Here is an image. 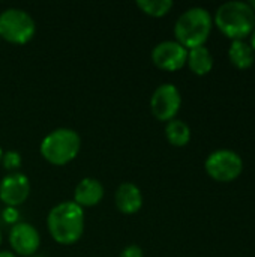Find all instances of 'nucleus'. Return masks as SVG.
<instances>
[{
    "label": "nucleus",
    "mask_w": 255,
    "mask_h": 257,
    "mask_svg": "<svg viewBox=\"0 0 255 257\" xmlns=\"http://www.w3.org/2000/svg\"><path fill=\"white\" fill-rule=\"evenodd\" d=\"M84 209L74 200H65L51 208L47 215V229L54 242L74 245L84 233Z\"/></svg>",
    "instance_id": "nucleus-1"
},
{
    "label": "nucleus",
    "mask_w": 255,
    "mask_h": 257,
    "mask_svg": "<svg viewBox=\"0 0 255 257\" xmlns=\"http://www.w3.org/2000/svg\"><path fill=\"white\" fill-rule=\"evenodd\" d=\"M213 23L231 41L245 39L255 29V12L246 2H227L216 9Z\"/></svg>",
    "instance_id": "nucleus-2"
},
{
    "label": "nucleus",
    "mask_w": 255,
    "mask_h": 257,
    "mask_svg": "<svg viewBox=\"0 0 255 257\" xmlns=\"http://www.w3.org/2000/svg\"><path fill=\"white\" fill-rule=\"evenodd\" d=\"M213 26L212 15L207 9L194 6L186 9L174 24V36L186 50L201 47L210 36Z\"/></svg>",
    "instance_id": "nucleus-3"
},
{
    "label": "nucleus",
    "mask_w": 255,
    "mask_h": 257,
    "mask_svg": "<svg viewBox=\"0 0 255 257\" xmlns=\"http://www.w3.org/2000/svg\"><path fill=\"white\" fill-rule=\"evenodd\" d=\"M81 149V137L72 128H56L47 134L39 146L42 158L53 166H66Z\"/></svg>",
    "instance_id": "nucleus-4"
},
{
    "label": "nucleus",
    "mask_w": 255,
    "mask_h": 257,
    "mask_svg": "<svg viewBox=\"0 0 255 257\" xmlns=\"http://www.w3.org/2000/svg\"><path fill=\"white\" fill-rule=\"evenodd\" d=\"M35 33L36 23L24 9L8 8L0 12V39L14 45H24L33 39Z\"/></svg>",
    "instance_id": "nucleus-5"
},
{
    "label": "nucleus",
    "mask_w": 255,
    "mask_h": 257,
    "mask_svg": "<svg viewBox=\"0 0 255 257\" xmlns=\"http://www.w3.org/2000/svg\"><path fill=\"white\" fill-rule=\"evenodd\" d=\"M204 169L216 182H233L240 176L243 161L240 155L231 149H218L206 158Z\"/></svg>",
    "instance_id": "nucleus-6"
},
{
    "label": "nucleus",
    "mask_w": 255,
    "mask_h": 257,
    "mask_svg": "<svg viewBox=\"0 0 255 257\" xmlns=\"http://www.w3.org/2000/svg\"><path fill=\"white\" fill-rule=\"evenodd\" d=\"M182 105L180 90L171 84L164 83L155 89L150 98V110L152 114L161 122H170L176 119Z\"/></svg>",
    "instance_id": "nucleus-7"
},
{
    "label": "nucleus",
    "mask_w": 255,
    "mask_h": 257,
    "mask_svg": "<svg viewBox=\"0 0 255 257\" xmlns=\"http://www.w3.org/2000/svg\"><path fill=\"white\" fill-rule=\"evenodd\" d=\"M188 50L177 41H162L152 50V62L158 69L176 72L186 65Z\"/></svg>",
    "instance_id": "nucleus-8"
},
{
    "label": "nucleus",
    "mask_w": 255,
    "mask_h": 257,
    "mask_svg": "<svg viewBox=\"0 0 255 257\" xmlns=\"http://www.w3.org/2000/svg\"><path fill=\"white\" fill-rule=\"evenodd\" d=\"M9 245L15 256L32 257L41 247V235L33 224L20 221L9 230Z\"/></svg>",
    "instance_id": "nucleus-9"
},
{
    "label": "nucleus",
    "mask_w": 255,
    "mask_h": 257,
    "mask_svg": "<svg viewBox=\"0 0 255 257\" xmlns=\"http://www.w3.org/2000/svg\"><path fill=\"white\" fill-rule=\"evenodd\" d=\"M30 196V181L21 173H8L0 181V202L5 206L18 208Z\"/></svg>",
    "instance_id": "nucleus-10"
},
{
    "label": "nucleus",
    "mask_w": 255,
    "mask_h": 257,
    "mask_svg": "<svg viewBox=\"0 0 255 257\" xmlns=\"http://www.w3.org/2000/svg\"><path fill=\"white\" fill-rule=\"evenodd\" d=\"M104 194L105 191L101 181L95 178H84L77 184L74 190V202L83 209L93 208L102 202Z\"/></svg>",
    "instance_id": "nucleus-11"
},
{
    "label": "nucleus",
    "mask_w": 255,
    "mask_h": 257,
    "mask_svg": "<svg viewBox=\"0 0 255 257\" xmlns=\"http://www.w3.org/2000/svg\"><path fill=\"white\" fill-rule=\"evenodd\" d=\"M114 203L117 211L125 215L137 214L143 206L141 190L132 182H123L114 193Z\"/></svg>",
    "instance_id": "nucleus-12"
},
{
    "label": "nucleus",
    "mask_w": 255,
    "mask_h": 257,
    "mask_svg": "<svg viewBox=\"0 0 255 257\" xmlns=\"http://www.w3.org/2000/svg\"><path fill=\"white\" fill-rule=\"evenodd\" d=\"M186 65L188 68L195 74V75H207L212 68H213V57L212 53L209 51V48H206L204 45L201 47H195L188 50V59H186Z\"/></svg>",
    "instance_id": "nucleus-13"
},
{
    "label": "nucleus",
    "mask_w": 255,
    "mask_h": 257,
    "mask_svg": "<svg viewBox=\"0 0 255 257\" xmlns=\"http://www.w3.org/2000/svg\"><path fill=\"white\" fill-rule=\"evenodd\" d=\"M228 59L237 69H248L254 65L255 51L245 39L233 41L228 48Z\"/></svg>",
    "instance_id": "nucleus-14"
},
{
    "label": "nucleus",
    "mask_w": 255,
    "mask_h": 257,
    "mask_svg": "<svg viewBox=\"0 0 255 257\" xmlns=\"http://www.w3.org/2000/svg\"><path fill=\"white\" fill-rule=\"evenodd\" d=\"M165 137L170 145L183 148L191 142V128L180 119H173L165 125Z\"/></svg>",
    "instance_id": "nucleus-15"
},
{
    "label": "nucleus",
    "mask_w": 255,
    "mask_h": 257,
    "mask_svg": "<svg viewBox=\"0 0 255 257\" xmlns=\"http://www.w3.org/2000/svg\"><path fill=\"white\" fill-rule=\"evenodd\" d=\"M137 6L140 8L143 14L149 17L161 18V17H165L171 11L173 2L171 0H138Z\"/></svg>",
    "instance_id": "nucleus-16"
},
{
    "label": "nucleus",
    "mask_w": 255,
    "mask_h": 257,
    "mask_svg": "<svg viewBox=\"0 0 255 257\" xmlns=\"http://www.w3.org/2000/svg\"><path fill=\"white\" fill-rule=\"evenodd\" d=\"M2 166L5 170H8L9 173H15L18 172V169L23 166V158L21 154L17 151H6L3 152L2 157Z\"/></svg>",
    "instance_id": "nucleus-17"
},
{
    "label": "nucleus",
    "mask_w": 255,
    "mask_h": 257,
    "mask_svg": "<svg viewBox=\"0 0 255 257\" xmlns=\"http://www.w3.org/2000/svg\"><path fill=\"white\" fill-rule=\"evenodd\" d=\"M2 218L6 224L15 226L17 223H20V212L18 208H11V206H5L2 211Z\"/></svg>",
    "instance_id": "nucleus-18"
},
{
    "label": "nucleus",
    "mask_w": 255,
    "mask_h": 257,
    "mask_svg": "<svg viewBox=\"0 0 255 257\" xmlns=\"http://www.w3.org/2000/svg\"><path fill=\"white\" fill-rule=\"evenodd\" d=\"M119 257H144V251L140 245H135V244H131L128 247H125L120 253Z\"/></svg>",
    "instance_id": "nucleus-19"
},
{
    "label": "nucleus",
    "mask_w": 255,
    "mask_h": 257,
    "mask_svg": "<svg viewBox=\"0 0 255 257\" xmlns=\"http://www.w3.org/2000/svg\"><path fill=\"white\" fill-rule=\"evenodd\" d=\"M249 36H251V38H249V45L252 47V50L255 51V29L252 30V33H251Z\"/></svg>",
    "instance_id": "nucleus-20"
},
{
    "label": "nucleus",
    "mask_w": 255,
    "mask_h": 257,
    "mask_svg": "<svg viewBox=\"0 0 255 257\" xmlns=\"http://www.w3.org/2000/svg\"><path fill=\"white\" fill-rule=\"evenodd\" d=\"M0 257H18V256H15L12 251H0Z\"/></svg>",
    "instance_id": "nucleus-21"
},
{
    "label": "nucleus",
    "mask_w": 255,
    "mask_h": 257,
    "mask_svg": "<svg viewBox=\"0 0 255 257\" xmlns=\"http://www.w3.org/2000/svg\"><path fill=\"white\" fill-rule=\"evenodd\" d=\"M249 6H251V8L254 9V12H255V0H254V2H249Z\"/></svg>",
    "instance_id": "nucleus-22"
},
{
    "label": "nucleus",
    "mask_w": 255,
    "mask_h": 257,
    "mask_svg": "<svg viewBox=\"0 0 255 257\" xmlns=\"http://www.w3.org/2000/svg\"><path fill=\"white\" fill-rule=\"evenodd\" d=\"M2 157H3V151H2V148H0V163H2Z\"/></svg>",
    "instance_id": "nucleus-23"
},
{
    "label": "nucleus",
    "mask_w": 255,
    "mask_h": 257,
    "mask_svg": "<svg viewBox=\"0 0 255 257\" xmlns=\"http://www.w3.org/2000/svg\"><path fill=\"white\" fill-rule=\"evenodd\" d=\"M0 245H2V230H0Z\"/></svg>",
    "instance_id": "nucleus-24"
}]
</instances>
